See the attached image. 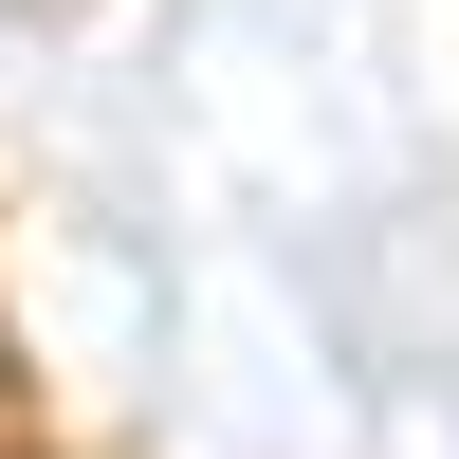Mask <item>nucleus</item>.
<instances>
[{"instance_id":"f257e3e1","label":"nucleus","mask_w":459,"mask_h":459,"mask_svg":"<svg viewBox=\"0 0 459 459\" xmlns=\"http://www.w3.org/2000/svg\"><path fill=\"white\" fill-rule=\"evenodd\" d=\"M0 423H19V331H0Z\"/></svg>"}]
</instances>
